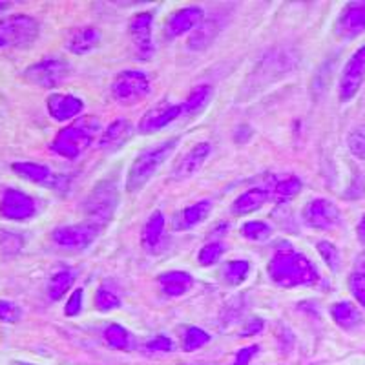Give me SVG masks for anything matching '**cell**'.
Here are the masks:
<instances>
[{
    "label": "cell",
    "mask_w": 365,
    "mask_h": 365,
    "mask_svg": "<svg viewBox=\"0 0 365 365\" xmlns=\"http://www.w3.org/2000/svg\"><path fill=\"white\" fill-rule=\"evenodd\" d=\"M270 282L283 289L309 287L319 282V272L305 254L298 252L291 245H282L270 257L267 265Z\"/></svg>",
    "instance_id": "1"
},
{
    "label": "cell",
    "mask_w": 365,
    "mask_h": 365,
    "mask_svg": "<svg viewBox=\"0 0 365 365\" xmlns=\"http://www.w3.org/2000/svg\"><path fill=\"white\" fill-rule=\"evenodd\" d=\"M210 150L212 146L208 143H200V145H195L192 150H188V154L175 165L172 178L187 179L190 175H194L205 165V161L210 155Z\"/></svg>",
    "instance_id": "19"
},
{
    "label": "cell",
    "mask_w": 365,
    "mask_h": 365,
    "mask_svg": "<svg viewBox=\"0 0 365 365\" xmlns=\"http://www.w3.org/2000/svg\"><path fill=\"white\" fill-rule=\"evenodd\" d=\"M93 302H96L97 311H101V312H110V311H115V309L120 307L119 296H117L112 289H108V287H106V283H103V285L97 289L96 299H93Z\"/></svg>",
    "instance_id": "32"
},
{
    "label": "cell",
    "mask_w": 365,
    "mask_h": 365,
    "mask_svg": "<svg viewBox=\"0 0 365 365\" xmlns=\"http://www.w3.org/2000/svg\"><path fill=\"white\" fill-rule=\"evenodd\" d=\"M217 19H210V21H203L195 31L192 34V37L188 38V48L192 50H205L208 44H210L214 38H216L217 31H220V26H217Z\"/></svg>",
    "instance_id": "28"
},
{
    "label": "cell",
    "mask_w": 365,
    "mask_h": 365,
    "mask_svg": "<svg viewBox=\"0 0 365 365\" xmlns=\"http://www.w3.org/2000/svg\"><path fill=\"white\" fill-rule=\"evenodd\" d=\"M15 365H29V364H15Z\"/></svg>",
    "instance_id": "47"
},
{
    "label": "cell",
    "mask_w": 365,
    "mask_h": 365,
    "mask_svg": "<svg viewBox=\"0 0 365 365\" xmlns=\"http://www.w3.org/2000/svg\"><path fill=\"white\" fill-rule=\"evenodd\" d=\"M6 8H8V2H0V13L4 11Z\"/></svg>",
    "instance_id": "46"
},
{
    "label": "cell",
    "mask_w": 365,
    "mask_h": 365,
    "mask_svg": "<svg viewBox=\"0 0 365 365\" xmlns=\"http://www.w3.org/2000/svg\"><path fill=\"white\" fill-rule=\"evenodd\" d=\"M250 274V265L245 259H234V262H228L223 269V278L228 285L237 287L249 278Z\"/></svg>",
    "instance_id": "30"
},
{
    "label": "cell",
    "mask_w": 365,
    "mask_h": 365,
    "mask_svg": "<svg viewBox=\"0 0 365 365\" xmlns=\"http://www.w3.org/2000/svg\"><path fill=\"white\" fill-rule=\"evenodd\" d=\"M263 329H265V322H263L262 318H252L249 324L243 325V329H241V332H240V336H243V338L256 336V334H259Z\"/></svg>",
    "instance_id": "43"
},
{
    "label": "cell",
    "mask_w": 365,
    "mask_h": 365,
    "mask_svg": "<svg viewBox=\"0 0 365 365\" xmlns=\"http://www.w3.org/2000/svg\"><path fill=\"white\" fill-rule=\"evenodd\" d=\"M75 282V272H71L70 269L58 270L57 274H53L48 283V296H50L51 302H58L63 298L68 291L71 289Z\"/></svg>",
    "instance_id": "29"
},
{
    "label": "cell",
    "mask_w": 365,
    "mask_h": 365,
    "mask_svg": "<svg viewBox=\"0 0 365 365\" xmlns=\"http://www.w3.org/2000/svg\"><path fill=\"white\" fill-rule=\"evenodd\" d=\"M101 44V31L96 26H81L66 38V50L73 55H86Z\"/></svg>",
    "instance_id": "18"
},
{
    "label": "cell",
    "mask_w": 365,
    "mask_h": 365,
    "mask_svg": "<svg viewBox=\"0 0 365 365\" xmlns=\"http://www.w3.org/2000/svg\"><path fill=\"white\" fill-rule=\"evenodd\" d=\"M152 26H154V19L146 11L137 13L135 17H132V21H130L128 34L137 61H150L154 55Z\"/></svg>",
    "instance_id": "10"
},
{
    "label": "cell",
    "mask_w": 365,
    "mask_h": 365,
    "mask_svg": "<svg viewBox=\"0 0 365 365\" xmlns=\"http://www.w3.org/2000/svg\"><path fill=\"white\" fill-rule=\"evenodd\" d=\"M257 353H259V347H257V345H249V347L240 349L236 358H234L232 365H249Z\"/></svg>",
    "instance_id": "42"
},
{
    "label": "cell",
    "mask_w": 365,
    "mask_h": 365,
    "mask_svg": "<svg viewBox=\"0 0 365 365\" xmlns=\"http://www.w3.org/2000/svg\"><path fill=\"white\" fill-rule=\"evenodd\" d=\"M210 201H200V203H194L190 207L182 208L181 214L175 216L174 228L175 230H188V228L195 227V225L203 223L205 220L210 214Z\"/></svg>",
    "instance_id": "23"
},
{
    "label": "cell",
    "mask_w": 365,
    "mask_h": 365,
    "mask_svg": "<svg viewBox=\"0 0 365 365\" xmlns=\"http://www.w3.org/2000/svg\"><path fill=\"white\" fill-rule=\"evenodd\" d=\"M316 249H318L319 256H322V259L325 262V265H327L332 272H338L341 257H340V250L336 249V245H332L331 241L324 240V241H319L318 245H316Z\"/></svg>",
    "instance_id": "35"
},
{
    "label": "cell",
    "mask_w": 365,
    "mask_h": 365,
    "mask_svg": "<svg viewBox=\"0 0 365 365\" xmlns=\"http://www.w3.org/2000/svg\"><path fill=\"white\" fill-rule=\"evenodd\" d=\"M334 31L340 38H354L365 31V0L349 2L341 9Z\"/></svg>",
    "instance_id": "14"
},
{
    "label": "cell",
    "mask_w": 365,
    "mask_h": 365,
    "mask_svg": "<svg viewBox=\"0 0 365 365\" xmlns=\"http://www.w3.org/2000/svg\"><path fill=\"white\" fill-rule=\"evenodd\" d=\"M354 270H360V272H365V252L358 254L356 262H354Z\"/></svg>",
    "instance_id": "45"
},
{
    "label": "cell",
    "mask_w": 365,
    "mask_h": 365,
    "mask_svg": "<svg viewBox=\"0 0 365 365\" xmlns=\"http://www.w3.org/2000/svg\"><path fill=\"white\" fill-rule=\"evenodd\" d=\"M163 232H165V216L161 210H155L146 220L141 232V243L146 250H154L161 243Z\"/></svg>",
    "instance_id": "25"
},
{
    "label": "cell",
    "mask_w": 365,
    "mask_h": 365,
    "mask_svg": "<svg viewBox=\"0 0 365 365\" xmlns=\"http://www.w3.org/2000/svg\"><path fill=\"white\" fill-rule=\"evenodd\" d=\"M349 291L354 296L361 307H365V272H360V270H353L349 274Z\"/></svg>",
    "instance_id": "37"
},
{
    "label": "cell",
    "mask_w": 365,
    "mask_h": 365,
    "mask_svg": "<svg viewBox=\"0 0 365 365\" xmlns=\"http://www.w3.org/2000/svg\"><path fill=\"white\" fill-rule=\"evenodd\" d=\"M46 108L51 119L57 123H66L83 113L84 103L71 93H51L46 101Z\"/></svg>",
    "instance_id": "16"
},
{
    "label": "cell",
    "mask_w": 365,
    "mask_h": 365,
    "mask_svg": "<svg viewBox=\"0 0 365 365\" xmlns=\"http://www.w3.org/2000/svg\"><path fill=\"white\" fill-rule=\"evenodd\" d=\"M178 143L179 139L174 137V139H168V141L161 143V145L154 146V148L145 150V152L137 155L133 159L132 166H130L128 175H126V190L130 194L143 190L146 187V182H150V179L158 174L163 163L174 154Z\"/></svg>",
    "instance_id": "3"
},
{
    "label": "cell",
    "mask_w": 365,
    "mask_h": 365,
    "mask_svg": "<svg viewBox=\"0 0 365 365\" xmlns=\"http://www.w3.org/2000/svg\"><path fill=\"white\" fill-rule=\"evenodd\" d=\"M365 81V46L358 48L349 61L345 63L344 70L338 83V99L340 103H349L358 96L361 84Z\"/></svg>",
    "instance_id": "7"
},
{
    "label": "cell",
    "mask_w": 365,
    "mask_h": 365,
    "mask_svg": "<svg viewBox=\"0 0 365 365\" xmlns=\"http://www.w3.org/2000/svg\"><path fill=\"white\" fill-rule=\"evenodd\" d=\"M223 256V245H221L220 241H212V243H207L203 249L200 250L197 254V259L203 267H210L216 265L220 262V257Z\"/></svg>",
    "instance_id": "36"
},
{
    "label": "cell",
    "mask_w": 365,
    "mask_h": 365,
    "mask_svg": "<svg viewBox=\"0 0 365 365\" xmlns=\"http://www.w3.org/2000/svg\"><path fill=\"white\" fill-rule=\"evenodd\" d=\"M158 282L163 292L170 298H179V296L187 294L194 285V278L185 270H170V272L161 274Z\"/></svg>",
    "instance_id": "22"
},
{
    "label": "cell",
    "mask_w": 365,
    "mask_h": 365,
    "mask_svg": "<svg viewBox=\"0 0 365 365\" xmlns=\"http://www.w3.org/2000/svg\"><path fill=\"white\" fill-rule=\"evenodd\" d=\"M349 148L353 150V154L358 158H365V132L356 130L349 137Z\"/></svg>",
    "instance_id": "41"
},
{
    "label": "cell",
    "mask_w": 365,
    "mask_h": 365,
    "mask_svg": "<svg viewBox=\"0 0 365 365\" xmlns=\"http://www.w3.org/2000/svg\"><path fill=\"white\" fill-rule=\"evenodd\" d=\"M174 341L168 336H155L154 340L146 344V351H152V353H170L174 351Z\"/></svg>",
    "instance_id": "40"
},
{
    "label": "cell",
    "mask_w": 365,
    "mask_h": 365,
    "mask_svg": "<svg viewBox=\"0 0 365 365\" xmlns=\"http://www.w3.org/2000/svg\"><path fill=\"white\" fill-rule=\"evenodd\" d=\"M41 26L29 15H9L0 19V48H26L34 44Z\"/></svg>",
    "instance_id": "5"
},
{
    "label": "cell",
    "mask_w": 365,
    "mask_h": 365,
    "mask_svg": "<svg viewBox=\"0 0 365 365\" xmlns=\"http://www.w3.org/2000/svg\"><path fill=\"white\" fill-rule=\"evenodd\" d=\"M267 200H269V192L263 188H250V190L243 192L240 197H236V201L232 203V212L236 216H247V214L259 210L267 203Z\"/></svg>",
    "instance_id": "24"
},
{
    "label": "cell",
    "mask_w": 365,
    "mask_h": 365,
    "mask_svg": "<svg viewBox=\"0 0 365 365\" xmlns=\"http://www.w3.org/2000/svg\"><path fill=\"white\" fill-rule=\"evenodd\" d=\"M22 318V309L9 299H0V322L15 324Z\"/></svg>",
    "instance_id": "38"
},
{
    "label": "cell",
    "mask_w": 365,
    "mask_h": 365,
    "mask_svg": "<svg viewBox=\"0 0 365 365\" xmlns=\"http://www.w3.org/2000/svg\"><path fill=\"white\" fill-rule=\"evenodd\" d=\"M272 234V228L263 221H247L241 225V236L252 241H265Z\"/></svg>",
    "instance_id": "34"
},
{
    "label": "cell",
    "mask_w": 365,
    "mask_h": 365,
    "mask_svg": "<svg viewBox=\"0 0 365 365\" xmlns=\"http://www.w3.org/2000/svg\"><path fill=\"white\" fill-rule=\"evenodd\" d=\"M37 214V203L19 188H6L0 200V216L9 221H26Z\"/></svg>",
    "instance_id": "11"
},
{
    "label": "cell",
    "mask_w": 365,
    "mask_h": 365,
    "mask_svg": "<svg viewBox=\"0 0 365 365\" xmlns=\"http://www.w3.org/2000/svg\"><path fill=\"white\" fill-rule=\"evenodd\" d=\"M179 115H182L181 104H170L166 101H161L141 117V120L137 123V132L145 133V135L155 133L174 123Z\"/></svg>",
    "instance_id": "13"
},
{
    "label": "cell",
    "mask_w": 365,
    "mask_h": 365,
    "mask_svg": "<svg viewBox=\"0 0 365 365\" xmlns=\"http://www.w3.org/2000/svg\"><path fill=\"white\" fill-rule=\"evenodd\" d=\"M99 130V119L91 115L79 117L70 126H64L63 130H58L50 146L51 152H55V154L64 159H77L90 148Z\"/></svg>",
    "instance_id": "2"
},
{
    "label": "cell",
    "mask_w": 365,
    "mask_h": 365,
    "mask_svg": "<svg viewBox=\"0 0 365 365\" xmlns=\"http://www.w3.org/2000/svg\"><path fill=\"white\" fill-rule=\"evenodd\" d=\"M11 170L19 175V178L26 179V181L37 182V185H53L58 178H55L53 172L48 168V166L41 165V163H34V161H19L13 163Z\"/></svg>",
    "instance_id": "21"
},
{
    "label": "cell",
    "mask_w": 365,
    "mask_h": 365,
    "mask_svg": "<svg viewBox=\"0 0 365 365\" xmlns=\"http://www.w3.org/2000/svg\"><path fill=\"white\" fill-rule=\"evenodd\" d=\"M303 182L299 181L296 175H287V178L279 179L272 185V190L269 192V197H272L276 203H287V201H291L292 197L302 192Z\"/></svg>",
    "instance_id": "26"
},
{
    "label": "cell",
    "mask_w": 365,
    "mask_h": 365,
    "mask_svg": "<svg viewBox=\"0 0 365 365\" xmlns=\"http://www.w3.org/2000/svg\"><path fill=\"white\" fill-rule=\"evenodd\" d=\"M205 21V11L200 6H188L174 11L168 17L165 24V34L168 38L181 37V35L188 34L192 29H195L201 22Z\"/></svg>",
    "instance_id": "15"
},
{
    "label": "cell",
    "mask_w": 365,
    "mask_h": 365,
    "mask_svg": "<svg viewBox=\"0 0 365 365\" xmlns=\"http://www.w3.org/2000/svg\"><path fill=\"white\" fill-rule=\"evenodd\" d=\"M104 340L115 351H132L135 347V338L126 327L119 324H112L104 329Z\"/></svg>",
    "instance_id": "27"
},
{
    "label": "cell",
    "mask_w": 365,
    "mask_h": 365,
    "mask_svg": "<svg viewBox=\"0 0 365 365\" xmlns=\"http://www.w3.org/2000/svg\"><path fill=\"white\" fill-rule=\"evenodd\" d=\"M210 93L212 88L207 86V84H201V86L194 88V91L187 97V101L181 104L182 115H192V113H195L197 110L203 108L205 103L210 99Z\"/></svg>",
    "instance_id": "31"
},
{
    "label": "cell",
    "mask_w": 365,
    "mask_h": 365,
    "mask_svg": "<svg viewBox=\"0 0 365 365\" xmlns=\"http://www.w3.org/2000/svg\"><path fill=\"white\" fill-rule=\"evenodd\" d=\"M70 75V66L61 58H42L38 63L26 68L24 77L35 86L55 88L63 84Z\"/></svg>",
    "instance_id": "8"
},
{
    "label": "cell",
    "mask_w": 365,
    "mask_h": 365,
    "mask_svg": "<svg viewBox=\"0 0 365 365\" xmlns=\"http://www.w3.org/2000/svg\"><path fill=\"white\" fill-rule=\"evenodd\" d=\"M210 341V334L207 331L200 327H188L185 332V338H182V349L187 353H194V351H200L201 347Z\"/></svg>",
    "instance_id": "33"
},
{
    "label": "cell",
    "mask_w": 365,
    "mask_h": 365,
    "mask_svg": "<svg viewBox=\"0 0 365 365\" xmlns=\"http://www.w3.org/2000/svg\"><path fill=\"white\" fill-rule=\"evenodd\" d=\"M356 236H358V240H360L361 245H365V214L356 227Z\"/></svg>",
    "instance_id": "44"
},
{
    "label": "cell",
    "mask_w": 365,
    "mask_h": 365,
    "mask_svg": "<svg viewBox=\"0 0 365 365\" xmlns=\"http://www.w3.org/2000/svg\"><path fill=\"white\" fill-rule=\"evenodd\" d=\"M117 203H119V192H117L115 182L99 181L86 197L83 208L86 212L88 221L103 228L115 214Z\"/></svg>",
    "instance_id": "4"
},
{
    "label": "cell",
    "mask_w": 365,
    "mask_h": 365,
    "mask_svg": "<svg viewBox=\"0 0 365 365\" xmlns=\"http://www.w3.org/2000/svg\"><path fill=\"white\" fill-rule=\"evenodd\" d=\"M83 303H84V292L83 289H77V291L71 292L70 299L66 302L64 314H66L68 318H71V316H79L81 311H83Z\"/></svg>",
    "instance_id": "39"
},
{
    "label": "cell",
    "mask_w": 365,
    "mask_h": 365,
    "mask_svg": "<svg viewBox=\"0 0 365 365\" xmlns=\"http://www.w3.org/2000/svg\"><path fill=\"white\" fill-rule=\"evenodd\" d=\"M133 132H135V126H133L132 120L115 119L113 123H110V125L106 126V130H104L103 135H101V150L108 152V154H113V152L123 148V146L132 139Z\"/></svg>",
    "instance_id": "17"
},
{
    "label": "cell",
    "mask_w": 365,
    "mask_h": 365,
    "mask_svg": "<svg viewBox=\"0 0 365 365\" xmlns=\"http://www.w3.org/2000/svg\"><path fill=\"white\" fill-rule=\"evenodd\" d=\"M332 322L344 331H354L364 324V314L353 302H336L331 305Z\"/></svg>",
    "instance_id": "20"
},
{
    "label": "cell",
    "mask_w": 365,
    "mask_h": 365,
    "mask_svg": "<svg viewBox=\"0 0 365 365\" xmlns=\"http://www.w3.org/2000/svg\"><path fill=\"white\" fill-rule=\"evenodd\" d=\"M101 232V227L96 223H83V225H64L57 227L51 234V240L55 245L63 247L70 250H81L90 247L97 240Z\"/></svg>",
    "instance_id": "9"
},
{
    "label": "cell",
    "mask_w": 365,
    "mask_h": 365,
    "mask_svg": "<svg viewBox=\"0 0 365 365\" xmlns=\"http://www.w3.org/2000/svg\"><path fill=\"white\" fill-rule=\"evenodd\" d=\"M112 97L123 106H133L146 99L150 93V81L143 71L126 70L115 75L112 88Z\"/></svg>",
    "instance_id": "6"
},
{
    "label": "cell",
    "mask_w": 365,
    "mask_h": 365,
    "mask_svg": "<svg viewBox=\"0 0 365 365\" xmlns=\"http://www.w3.org/2000/svg\"><path fill=\"white\" fill-rule=\"evenodd\" d=\"M340 208L325 197H316V200L309 201L302 212L303 223L316 230L332 228L340 223Z\"/></svg>",
    "instance_id": "12"
}]
</instances>
